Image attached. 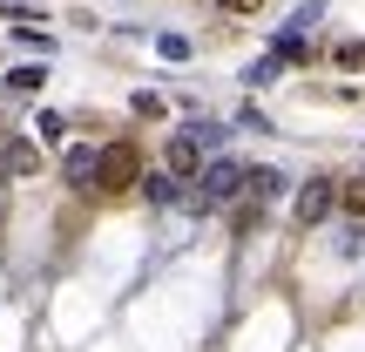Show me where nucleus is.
Wrapping results in <instances>:
<instances>
[{
	"label": "nucleus",
	"instance_id": "nucleus-11",
	"mask_svg": "<svg viewBox=\"0 0 365 352\" xmlns=\"http://www.w3.org/2000/svg\"><path fill=\"white\" fill-rule=\"evenodd\" d=\"M156 48H163V61H190V41L182 34H156Z\"/></svg>",
	"mask_w": 365,
	"mask_h": 352
},
{
	"label": "nucleus",
	"instance_id": "nucleus-6",
	"mask_svg": "<svg viewBox=\"0 0 365 352\" xmlns=\"http://www.w3.org/2000/svg\"><path fill=\"white\" fill-rule=\"evenodd\" d=\"M143 196H149L156 210H170V203H182V183H176L170 170H156V176H143Z\"/></svg>",
	"mask_w": 365,
	"mask_h": 352
},
{
	"label": "nucleus",
	"instance_id": "nucleus-13",
	"mask_svg": "<svg viewBox=\"0 0 365 352\" xmlns=\"http://www.w3.org/2000/svg\"><path fill=\"white\" fill-rule=\"evenodd\" d=\"M7 89H21V95H34V89H41V68H14V75H7Z\"/></svg>",
	"mask_w": 365,
	"mask_h": 352
},
{
	"label": "nucleus",
	"instance_id": "nucleus-7",
	"mask_svg": "<svg viewBox=\"0 0 365 352\" xmlns=\"http://www.w3.org/2000/svg\"><path fill=\"white\" fill-rule=\"evenodd\" d=\"M244 196H250V203H271V196H284V176H277V170H250Z\"/></svg>",
	"mask_w": 365,
	"mask_h": 352
},
{
	"label": "nucleus",
	"instance_id": "nucleus-8",
	"mask_svg": "<svg viewBox=\"0 0 365 352\" xmlns=\"http://www.w3.org/2000/svg\"><path fill=\"white\" fill-rule=\"evenodd\" d=\"M304 54H312V41H304L298 27H284V34H277V48H271V61L284 68V61H304Z\"/></svg>",
	"mask_w": 365,
	"mask_h": 352
},
{
	"label": "nucleus",
	"instance_id": "nucleus-2",
	"mask_svg": "<svg viewBox=\"0 0 365 352\" xmlns=\"http://www.w3.org/2000/svg\"><path fill=\"white\" fill-rule=\"evenodd\" d=\"M244 183H250V170L237 156H217L203 176H196V196H190V210H223V203H237L244 196Z\"/></svg>",
	"mask_w": 365,
	"mask_h": 352
},
{
	"label": "nucleus",
	"instance_id": "nucleus-14",
	"mask_svg": "<svg viewBox=\"0 0 365 352\" xmlns=\"http://www.w3.org/2000/svg\"><path fill=\"white\" fill-rule=\"evenodd\" d=\"M61 136H68V122H61V116L48 109V116H41V143H61Z\"/></svg>",
	"mask_w": 365,
	"mask_h": 352
},
{
	"label": "nucleus",
	"instance_id": "nucleus-1",
	"mask_svg": "<svg viewBox=\"0 0 365 352\" xmlns=\"http://www.w3.org/2000/svg\"><path fill=\"white\" fill-rule=\"evenodd\" d=\"M210 143H223V129H210V122H196V129H176L170 143H163V170H170L176 183H190V176H203L210 163H203V149Z\"/></svg>",
	"mask_w": 365,
	"mask_h": 352
},
{
	"label": "nucleus",
	"instance_id": "nucleus-15",
	"mask_svg": "<svg viewBox=\"0 0 365 352\" xmlns=\"http://www.w3.org/2000/svg\"><path fill=\"white\" fill-rule=\"evenodd\" d=\"M230 7H237V14H250V7H257V0H230Z\"/></svg>",
	"mask_w": 365,
	"mask_h": 352
},
{
	"label": "nucleus",
	"instance_id": "nucleus-3",
	"mask_svg": "<svg viewBox=\"0 0 365 352\" xmlns=\"http://www.w3.org/2000/svg\"><path fill=\"white\" fill-rule=\"evenodd\" d=\"M143 183V149L135 143H102V176H95V196H122Z\"/></svg>",
	"mask_w": 365,
	"mask_h": 352
},
{
	"label": "nucleus",
	"instance_id": "nucleus-4",
	"mask_svg": "<svg viewBox=\"0 0 365 352\" xmlns=\"http://www.w3.org/2000/svg\"><path fill=\"white\" fill-rule=\"evenodd\" d=\"M331 210H339V176H304L298 203H291V217L298 223H325Z\"/></svg>",
	"mask_w": 365,
	"mask_h": 352
},
{
	"label": "nucleus",
	"instance_id": "nucleus-5",
	"mask_svg": "<svg viewBox=\"0 0 365 352\" xmlns=\"http://www.w3.org/2000/svg\"><path fill=\"white\" fill-rule=\"evenodd\" d=\"M61 176H68V190H88V196H95V176H102V143L61 149Z\"/></svg>",
	"mask_w": 365,
	"mask_h": 352
},
{
	"label": "nucleus",
	"instance_id": "nucleus-9",
	"mask_svg": "<svg viewBox=\"0 0 365 352\" xmlns=\"http://www.w3.org/2000/svg\"><path fill=\"white\" fill-rule=\"evenodd\" d=\"M339 210H345V217H365V176H345L339 183Z\"/></svg>",
	"mask_w": 365,
	"mask_h": 352
},
{
	"label": "nucleus",
	"instance_id": "nucleus-12",
	"mask_svg": "<svg viewBox=\"0 0 365 352\" xmlns=\"http://www.w3.org/2000/svg\"><path fill=\"white\" fill-rule=\"evenodd\" d=\"M331 61H339V68H352V75H359V68H365V41H345V48L331 54Z\"/></svg>",
	"mask_w": 365,
	"mask_h": 352
},
{
	"label": "nucleus",
	"instance_id": "nucleus-10",
	"mask_svg": "<svg viewBox=\"0 0 365 352\" xmlns=\"http://www.w3.org/2000/svg\"><path fill=\"white\" fill-rule=\"evenodd\" d=\"M14 41H21V48H34V54H54V34H48V27H21Z\"/></svg>",
	"mask_w": 365,
	"mask_h": 352
}]
</instances>
